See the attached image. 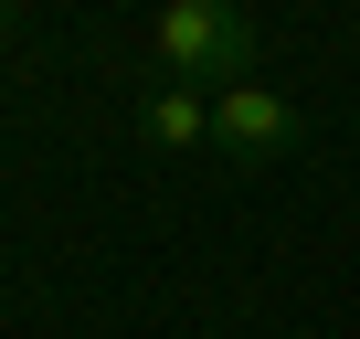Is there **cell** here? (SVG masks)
Instances as JSON below:
<instances>
[{
    "label": "cell",
    "mask_w": 360,
    "mask_h": 339,
    "mask_svg": "<svg viewBox=\"0 0 360 339\" xmlns=\"http://www.w3.org/2000/svg\"><path fill=\"white\" fill-rule=\"evenodd\" d=\"M148 148H169V159L212 148V96L202 85H148Z\"/></svg>",
    "instance_id": "cell-3"
},
{
    "label": "cell",
    "mask_w": 360,
    "mask_h": 339,
    "mask_svg": "<svg viewBox=\"0 0 360 339\" xmlns=\"http://www.w3.org/2000/svg\"><path fill=\"white\" fill-rule=\"evenodd\" d=\"M11 32H22V11H11V0H0V43H11Z\"/></svg>",
    "instance_id": "cell-4"
},
{
    "label": "cell",
    "mask_w": 360,
    "mask_h": 339,
    "mask_svg": "<svg viewBox=\"0 0 360 339\" xmlns=\"http://www.w3.org/2000/svg\"><path fill=\"white\" fill-rule=\"evenodd\" d=\"M297 138H307V117L276 96V85H223L212 96V148H223V170H276V159H297Z\"/></svg>",
    "instance_id": "cell-2"
},
{
    "label": "cell",
    "mask_w": 360,
    "mask_h": 339,
    "mask_svg": "<svg viewBox=\"0 0 360 339\" xmlns=\"http://www.w3.org/2000/svg\"><path fill=\"white\" fill-rule=\"evenodd\" d=\"M148 53H159V75H169V85L223 96V85H244V75H255V22L233 11V0H169V11L148 22Z\"/></svg>",
    "instance_id": "cell-1"
}]
</instances>
